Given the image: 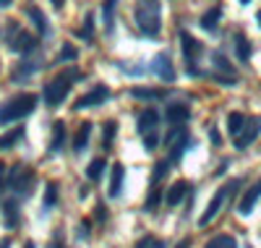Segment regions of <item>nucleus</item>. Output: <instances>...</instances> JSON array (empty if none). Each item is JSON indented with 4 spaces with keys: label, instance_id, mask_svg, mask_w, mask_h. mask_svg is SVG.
Returning <instances> with one entry per match:
<instances>
[{
    "label": "nucleus",
    "instance_id": "0eeeda50",
    "mask_svg": "<svg viewBox=\"0 0 261 248\" xmlns=\"http://www.w3.org/2000/svg\"><path fill=\"white\" fill-rule=\"evenodd\" d=\"M180 44H183V55H186V65L191 76H201V68H196V60H199L204 44L199 39H193L188 32H180Z\"/></svg>",
    "mask_w": 261,
    "mask_h": 248
},
{
    "label": "nucleus",
    "instance_id": "c03bdc74",
    "mask_svg": "<svg viewBox=\"0 0 261 248\" xmlns=\"http://www.w3.org/2000/svg\"><path fill=\"white\" fill-rule=\"evenodd\" d=\"M50 3H53L55 8H63V3H65V0H50Z\"/></svg>",
    "mask_w": 261,
    "mask_h": 248
},
{
    "label": "nucleus",
    "instance_id": "4be33fe9",
    "mask_svg": "<svg viewBox=\"0 0 261 248\" xmlns=\"http://www.w3.org/2000/svg\"><path fill=\"white\" fill-rule=\"evenodd\" d=\"M89 136H92V123H84L73 136V152L76 154H81L86 146H89Z\"/></svg>",
    "mask_w": 261,
    "mask_h": 248
},
{
    "label": "nucleus",
    "instance_id": "c85d7f7f",
    "mask_svg": "<svg viewBox=\"0 0 261 248\" xmlns=\"http://www.w3.org/2000/svg\"><path fill=\"white\" fill-rule=\"evenodd\" d=\"M235 53L241 58V63L251 60V42L246 39V34H235Z\"/></svg>",
    "mask_w": 261,
    "mask_h": 248
},
{
    "label": "nucleus",
    "instance_id": "39448f33",
    "mask_svg": "<svg viewBox=\"0 0 261 248\" xmlns=\"http://www.w3.org/2000/svg\"><path fill=\"white\" fill-rule=\"evenodd\" d=\"M34 180H37V178H34V170L27 167V165H13L11 172H8V186H11V191L16 193V199L32 196Z\"/></svg>",
    "mask_w": 261,
    "mask_h": 248
},
{
    "label": "nucleus",
    "instance_id": "6ab92c4d",
    "mask_svg": "<svg viewBox=\"0 0 261 248\" xmlns=\"http://www.w3.org/2000/svg\"><path fill=\"white\" fill-rule=\"evenodd\" d=\"M212 63H214V73L227 76V79H235V68H232V63H230L222 53H214V55H212Z\"/></svg>",
    "mask_w": 261,
    "mask_h": 248
},
{
    "label": "nucleus",
    "instance_id": "dca6fc26",
    "mask_svg": "<svg viewBox=\"0 0 261 248\" xmlns=\"http://www.w3.org/2000/svg\"><path fill=\"white\" fill-rule=\"evenodd\" d=\"M27 16H29V21L34 24V29H37V34H39V37H47V34H50V24H47V18H45V13H42L37 6H29V8H27Z\"/></svg>",
    "mask_w": 261,
    "mask_h": 248
},
{
    "label": "nucleus",
    "instance_id": "09e8293b",
    "mask_svg": "<svg viewBox=\"0 0 261 248\" xmlns=\"http://www.w3.org/2000/svg\"><path fill=\"white\" fill-rule=\"evenodd\" d=\"M256 21H258V27H261V11H258V13H256Z\"/></svg>",
    "mask_w": 261,
    "mask_h": 248
},
{
    "label": "nucleus",
    "instance_id": "a878e982",
    "mask_svg": "<svg viewBox=\"0 0 261 248\" xmlns=\"http://www.w3.org/2000/svg\"><path fill=\"white\" fill-rule=\"evenodd\" d=\"M191 146V136H183L180 141H175V144H172L170 146V157H167V162L170 165H178L180 162V157H183V152Z\"/></svg>",
    "mask_w": 261,
    "mask_h": 248
},
{
    "label": "nucleus",
    "instance_id": "2eb2a0df",
    "mask_svg": "<svg viewBox=\"0 0 261 248\" xmlns=\"http://www.w3.org/2000/svg\"><path fill=\"white\" fill-rule=\"evenodd\" d=\"M258 199H261V180H258L256 186H251V188L246 191V196L241 199V204H238V214H243V217H246V214H251Z\"/></svg>",
    "mask_w": 261,
    "mask_h": 248
},
{
    "label": "nucleus",
    "instance_id": "79ce46f5",
    "mask_svg": "<svg viewBox=\"0 0 261 248\" xmlns=\"http://www.w3.org/2000/svg\"><path fill=\"white\" fill-rule=\"evenodd\" d=\"M225 170H227V162H225V165H220V167H217V170H214V175H217V178H220V175H222Z\"/></svg>",
    "mask_w": 261,
    "mask_h": 248
},
{
    "label": "nucleus",
    "instance_id": "9b49d317",
    "mask_svg": "<svg viewBox=\"0 0 261 248\" xmlns=\"http://www.w3.org/2000/svg\"><path fill=\"white\" fill-rule=\"evenodd\" d=\"M151 68H154V73H157L160 79H165L167 84H170V81H175V68H172V58H170L167 53L154 55V63H151Z\"/></svg>",
    "mask_w": 261,
    "mask_h": 248
},
{
    "label": "nucleus",
    "instance_id": "a18cd8bd",
    "mask_svg": "<svg viewBox=\"0 0 261 248\" xmlns=\"http://www.w3.org/2000/svg\"><path fill=\"white\" fill-rule=\"evenodd\" d=\"M13 0H0V8H6V6H11Z\"/></svg>",
    "mask_w": 261,
    "mask_h": 248
},
{
    "label": "nucleus",
    "instance_id": "9d476101",
    "mask_svg": "<svg viewBox=\"0 0 261 248\" xmlns=\"http://www.w3.org/2000/svg\"><path fill=\"white\" fill-rule=\"evenodd\" d=\"M157 126H160V112L154 107H146L141 115H139V123H136L139 133H141V136H149V133L157 131Z\"/></svg>",
    "mask_w": 261,
    "mask_h": 248
},
{
    "label": "nucleus",
    "instance_id": "49530a36",
    "mask_svg": "<svg viewBox=\"0 0 261 248\" xmlns=\"http://www.w3.org/2000/svg\"><path fill=\"white\" fill-rule=\"evenodd\" d=\"M8 245H11V240H8V238H6V240H0V248H8Z\"/></svg>",
    "mask_w": 261,
    "mask_h": 248
},
{
    "label": "nucleus",
    "instance_id": "7c9ffc66",
    "mask_svg": "<svg viewBox=\"0 0 261 248\" xmlns=\"http://www.w3.org/2000/svg\"><path fill=\"white\" fill-rule=\"evenodd\" d=\"M79 37H81L84 42H92V39H94V13H86V16H84V24H81Z\"/></svg>",
    "mask_w": 261,
    "mask_h": 248
},
{
    "label": "nucleus",
    "instance_id": "ddd939ff",
    "mask_svg": "<svg viewBox=\"0 0 261 248\" xmlns=\"http://www.w3.org/2000/svg\"><path fill=\"white\" fill-rule=\"evenodd\" d=\"M39 68H42L39 63H32L29 58H24V60H21V63L16 65V68H13L11 81H16V84H24V81H29V79H32V73H37Z\"/></svg>",
    "mask_w": 261,
    "mask_h": 248
},
{
    "label": "nucleus",
    "instance_id": "b1692460",
    "mask_svg": "<svg viewBox=\"0 0 261 248\" xmlns=\"http://www.w3.org/2000/svg\"><path fill=\"white\" fill-rule=\"evenodd\" d=\"M65 146V126L63 120H58L53 126V136H50V152H60Z\"/></svg>",
    "mask_w": 261,
    "mask_h": 248
},
{
    "label": "nucleus",
    "instance_id": "f257e3e1",
    "mask_svg": "<svg viewBox=\"0 0 261 248\" xmlns=\"http://www.w3.org/2000/svg\"><path fill=\"white\" fill-rule=\"evenodd\" d=\"M134 18H136V27L141 29L144 37H157L162 32V6H160V0H139L136 11H134Z\"/></svg>",
    "mask_w": 261,
    "mask_h": 248
},
{
    "label": "nucleus",
    "instance_id": "cd10ccee",
    "mask_svg": "<svg viewBox=\"0 0 261 248\" xmlns=\"http://www.w3.org/2000/svg\"><path fill=\"white\" fill-rule=\"evenodd\" d=\"M160 199H162V183H151V186H149V193H146L144 209H146V212H154L157 204H160Z\"/></svg>",
    "mask_w": 261,
    "mask_h": 248
},
{
    "label": "nucleus",
    "instance_id": "8fccbe9b",
    "mask_svg": "<svg viewBox=\"0 0 261 248\" xmlns=\"http://www.w3.org/2000/svg\"><path fill=\"white\" fill-rule=\"evenodd\" d=\"M24 248H34V243H27V245H24Z\"/></svg>",
    "mask_w": 261,
    "mask_h": 248
},
{
    "label": "nucleus",
    "instance_id": "393cba45",
    "mask_svg": "<svg viewBox=\"0 0 261 248\" xmlns=\"http://www.w3.org/2000/svg\"><path fill=\"white\" fill-rule=\"evenodd\" d=\"M115 136H118V123H115V120H107L105 128H102V149H105V152L113 149Z\"/></svg>",
    "mask_w": 261,
    "mask_h": 248
},
{
    "label": "nucleus",
    "instance_id": "c756f323",
    "mask_svg": "<svg viewBox=\"0 0 261 248\" xmlns=\"http://www.w3.org/2000/svg\"><path fill=\"white\" fill-rule=\"evenodd\" d=\"M220 18H222V8H209L204 16H201V27L206 32H214L217 24H220Z\"/></svg>",
    "mask_w": 261,
    "mask_h": 248
},
{
    "label": "nucleus",
    "instance_id": "37998d69",
    "mask_svg": "<svg viewBox=\"0 0 261 248\" xmlns=\"http://www.w3.org/2000/svg\"><path fill=\"white\" fill-rule=\"evenodd\" d=\"M97 217H99V219H105V217H107V212H105V207H97Z\"/></svg>",
    "mask_w": 261,
    "mask_h": 248
},
{
    "label": "nucleus",
    "instance_id": "1a4fd4ad",
    "mask_svg": "<svg viewBox=\"0 0 261 248\" xmlns=\"http://www.w3.org/2000/svg\"><path fill=\"white\" fill-rule=\"evenodd\" d=\"M258 133H261V118H248V123H246L243 133L235 139V149H248V146L256 141Z\"/></svg>",
    "mask_w": 261,
    "mask_h": 248
},
{
    "label": "nucleus",
    "instance_id": "f3484780",
    "mask_svg": "<svg viewBox=\"0 0 261 248\" xmlns=\"http://www.w3.org/2000/svg\"><path fill=\"white\" fill-rule=\"evenodd\" d=\"M123 178H125V167L115 162L113 175H110V188H107V196H110V199H118L123 193Z\"/></svg>",
    "mask_w": 261,
    "mask_h": 248
},
{
    "label": "nucleus",
    "instance_id": "a211bd4d",
    "mask_svg": "<svg viewBox=\"0 0 261 248\" xmlns=\"http://www.w3.org/2000/svg\"><path fill=\"white\" fill-rule=\"evenodd\" d=\"M186 193H188V183H186V180H178V183L165 193V204H167V207H178Z\"/></svg>",
    "mask_w": 261,
    "mask_h": 248
},
{
    "label": "nucleus",
    "instance_id": "3c124183",
    "mask_svg": "<svg viewBox=\"0 0 261 248\" xmlns=\"http://www.w3.org/2000/svg\"><path fill=\"white\" fill-rule=\"evenodd\" d=\"M241 3H243V6H248V3H251V0H241Z\"/></svg>",
    "mask_w": 261,
    "mask_h": 248
},
{
    "label": "nucleus",
    "instance_id": "412c9836",
    "mask_svg": "<svg viewBox=\"0 0 261 248\" xmlns=\"http://www.w3.org/2000/svg\"><path fill=\"white\" fill-rule=\"evenodd\" d=\"M128 94L134 97V100H160L167 92H165V89H151V86H134Z\"/></svg>",
    "mask_w": 261,
    "mask_h": 248
},
{
    "label": "nucleus",
    "instance_id": "4c0bfd02",
    "mask_svg": "<svg viewBox=\"0 0 261 248\" xmlns=\"http://www.w3.org/2000/svg\"><path fill=\"white\" fill-rule=\"evenodd\" d=\"M8 167H6V162H0V191H3L6 186H8Z\"/></svg>",
    "mask_w": 261,
    "mask_h": 248
},
{
    "label": "nucleus",
    "instance_id": "f03ea898",
    "mask_svg": "<svg viewBox=\"0 0 261 248\" xmlns=\"http://www.w3.org/2000/svg\"><path fill=\"white\" fill-rule=\"evenodd\" d=\"M76 81H81V71H79V68H68V71L58 73V76H55V79H53V81L45 86V102H47L50 107L63 105V100L68 97L71 86H73Z\"/></svg>",
    "mask_w": 261,
    "mask_h": 248
},
{
    "label": "nucleus",
    "instance_id": "5701e85b",
    "mask_svg": "<svg viewBox=\"0 0 261 248\" xmlns=\"http://www.w3.org/2000/svg\"><path fill=\"white\" fill-rule=\"evenodd\" d=\"M246 123H248V118L243 115V112H230V118H227V131H230L232 136L238 139V136H241V133H243Z\"/></svg>",
    "mask_w": 261,
    "mask_h": 248
},
{
    "label": "nucleus",
    "instance_id": "bb28decb",
    "mask_svg": "<svg viewBox=\"0 0 261 248\" xmlns=\"http://www.w3.org/2000/svg\"><path fill=\"white\" fill-rule=\"evenodd\" d=\"M18 139H24V128H13L11 133H3L0 136V152H6V149H13L16 144H18Z\"/></svg>",
    "mask_w": 261,
    "mask_h": 248
},
{
    "label": "nucleus",
    "instance_id": "4468645a",
    "mask_svg": "<svg viewBox=\"0 0 261 248\" xmlns=\"http://www.w3.org/2000/svg\"><path fill=\"white\" fill-rule=\"evenodd\" d=\"M3 217H6V228H8V230L18 228V222H21L18 199H6V201H3Z\"/></svg>",
    "mask_w": 261,
    "mask_h": 248
},
{
    "label": "nucleus",
    "instance_id": "6e6552de",
    "mask_svg": "<svg viewBox=\"0 0 261 248\" xmlns=\"http://www.w3.org/2000/svg\"><path fill=\"white\" fill-rule=\"evenodd\" d=\"M107 100H110V89H107L105 84H97L92 92H86L84 97H79L73 102V110H84V107H97V105H105Z\"/></svg>",
    "mask_w": 261,
    "mask_h": 248
},
{
    "label": "nucleus",
    "instance_id": "473e14b6",
    "mask_svg": "<svg viewBox=\"0 0 261 248\" xmlns=\"http://www.w3.org/2000/svg\"><path fill=\"white\" fill-rule=\"evenodd\" d=\"M204 248H238V243H235L232 235H217V238H212Z\"/></svg>",
    "mask_w": 261,
    "mask_h": 248
},
{
    "label": "nucleus",
    "instance_id": "aec40b11",
    "mask_svg": "<svg viewBox=\"0 0 261 248\" xmlns=\"http://www.w3.org/2000/svg\"><path fill=\"white\" fill-rule=\"evenodd\" d=\"M115 6H118V0H105L102 3V21H105L107 34H113V29H115Z\"/></svg>",
    "mask_w": 261,
    "mask_h": 248
},
{
    "label": "nucleus",
    "instance_id": "58836bf2",
    "mask_svg": "<svg viewBox=\"0 0 261 248\" xmlns=\"http://www.w3.org/2000/svg\"><path fill=\"white\" fill-rule=\"evenodd\" d=\"M209 139H212V144H214V146H220V144H222V136H220V131H217L214 126L209 128Z\"/></svg>",
    "mask_w": 261,
    "mask_h": 248
},
{
    "label": "nucleus",
    "instance_id": "7ed1b4c3",
    "mask_svg": "<svg viewBox=\"0 0 261 248\" xmlns=\"http://www.w3.org/2000/svg\"><path fill=\"white\" fill-rule=\"evenodd\" d=\"M37 110V97L34 94H18V97H11L8 102L0 105V126H8L13 120H21L32 115Z\"/></svg>",
    "mask_w": 261,
    "mask_h": 248
},
{
    "label": "nucleus",
    "instance_id": "423d86ee",
    "mask_svg": "<svg viewBox=\"0 0 261 248\" xmlns=\"http://www.w3.org/2000/svg\"><path fill=\"white\" fill-rule=\"evenodd\" d=\"M241 188V180H232V183H227V186H222L220 191H217L214 196H212V201H209V207H206V212L201 214V219H199V225H209L217 214H220V209H222V204H225V199L232 193V191H238Z\"/></svg>",
    "mask_w": 261,
    "mask_h": 248
},
{
    "label": "nucleus",
    "instance_id": "c9c22d12",
    "mask_svg": "<svg viewBox=\"0 0 261 248\" xmlns=\"http://www.w3.org/2000/svg\"><path fill=\"white\" fill-rule=\"evenodd\" d=\"M136 248H165V243H162L160 238H154V235H144V238L136 243Z\"/></svg>",
    "mask_w": 261,
    "mask_h": 248
},
{
    "label": "nucleus",
    "instance_id": "72a5a7b5",
    "mask_svg": "<svg viewBox=\"0 0 261 248\" xmlns=\"http://www.w3.org/2000/svg\"><path fill=\"white\" fill-rule=\"evenodd\" d=\"M79 58V50L73 47L71 42H65L63 47H60V55L55 58V63H68V60H76Z\"/></svg>",
    "mask_w": 261,
    "mask_h": 248
},
{
    "label": "nucleus",
    "instance_id": "a19ab883",
    "mask_svg": "<svg viewBox=\"0 0 261 248\" xmlns=\"http://www.w3.org/2000/svg\"><path fill=\"white\" fill-rule=\"evenodd\" d=\"M81 235H84V238L89 235V222H81Z\"/></svg>",
    "mask_w": 261,
    "mask_h": 248
},
{
    "label": "nucleus",
    "instance_id": "ea45409f",
    "mask_svg": "<svg viewBox=\"0 0 261 248\" xmlns=\"http://www.w3.org/2000/svg\"><path fill=\"white\" fill-rule=\"evenodd\" d=\"M47 248H65V245L60 243V233H58V238H55V240H53V243H50Z\"/></svg>",
    "mask_w": 261,
    "mask_h": 248
},
{
    "label": "nucleus",
    "instance_id": "e433bc0d",
    "mask_svg": "<svg viewBox=\"0 0 261 248\" xmlns=\"http://www.w3.org/2000/svg\"><path fill=\"white\" fill-rule=\"evenodd\" d=\"M157 144H160V133H157V131L149 133V136H144V149H146V152H154Z\"/></svg>",
    "mask_w": 261,
    "mask_h": 248
},
{
    "label": "nucleus",
    "instance_id": "f8f14e48",
    "mask_svg": "<svg viewBox=\"0 0 261 248\" xmlns=\"http://www.w3.org/2000/svg\"><path fill=\"white\" fill-rule=\"evenodd\" d=\"M188 115H191V110H188L186 102H170L167 110H165V118H167L170 126H186Z\"/></svg>",
    "mask_w": 261,
    "mask_h": 248
},
{
    "label": "nucleus",
    "instance_id": "de8ad7c7",
    "mask_svg": "<svg viewBox=\"0 0 261 248\" xmlns=\"http://www.w3.org/2000/svg\"><path fill=\"white\" fill-rule=\"evenodd\" d=\"M178 248H188V240H183V243H178Z\"/></svg>",
    "mask_w": 261,
    "mask_h": 248
},
{
    "label": "nucleus",
    "instance_id": "f704fd0d",
    "mask_svg": "<svg viewBox=\"0 0 261 248\" xmlns=\"http://www.w3.org/2000/svg\"><path fill=\"white\" fill-rule=\"evenodd\" d=\"M102 172H105V160H94V162H89V167H86V178L94 180V183L102 178Z\"/></svg>",
    "mask_w": 261,
    "mask_h": 248
},
{
    "label": "nucleus",
    "instance_id": "20e7f679",
    "mask_svg": "<svg viewBox=\"0 0 261 248\" xmlns=\"http://www.w3.org/2000/svg\"><path fill=\"white\" fill-rule=\"evenodd\" d=\"M6 44H8V50H13L18 55H32L39 47V39L32 32L21 29L16 21H8V27H6Z\"/></svg>",
    "mask_w": 261,
    "mask_h": 248
},
{
    "label": "nucleus",
    "instance_id": "2f4dec72",
    "mask_svg": "<svg viewBox=\"0 0 261 248\" xmlns=\"http://www.w3.org/2000/svg\"><path fill=\"white\" fill-rule=\"evenodd\" d=\"M58 207V183H47V191H45V201H42V209L50 212Z\"/></svg>",
    "mask_w": 261,
    "mask_h": 248
}]
</instances>
